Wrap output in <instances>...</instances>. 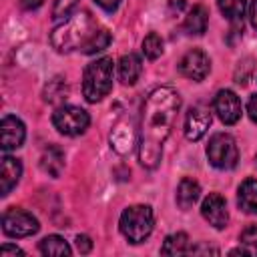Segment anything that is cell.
Returning <instances> with one entry per match:
<instances>
[{
	"label": "cell",
	"mask_w": 257,
	"mask_h": 257,
	"mask_svg": "<svg viewBox=\"0 0 257 257\" xmlns=\"http://www.w3.org/2000/svg\"><path fill=\"white\" fill-rule=\"evenodd\" d=\"M110 145H112V149H114L116 153H120V155H124L126 151H131V145H133V135H131V131H126L122 124H118V126L112 131V135H110Z\"/></svg>",
	"instance_id": "23"
},
{
	"label": "cell",
	"mask_w": 257,
	"mask_h": 257,
	"mask_svg": "<svg viewBox=\"0 0 257 257\" xmlns=\"http://www.w3.org/2000/svg\"><path fill=\"white\" fill-rule=\"evenodd\" d=\"M38 247H40V253H42V255H52V257H68V255L72 253L70 245H68L62 237H58V235H48V237H44Z\"/></svg>",
	"instance_id": "20"
},
{
	"label": "cell",
	"mask_w": 257,
	"mask_h": 257,
	"mask_svg": "<svg viewBox=\"0 0 257 257\" xmlns=\"http://www.w3.org/2000/svg\"><path fill=\"white\" fill-rule=\"evenodd\" d=\"M20 175H22L20 161L14 159V157L4 155L2 157V167H0V195L2 197H6L16 187V183L20 181Z\"/></svg>",
	"instance_id": "13"
},
{
	"label": "cell",
	"mask_w": 257,
	"mask_h": 257,
	"mask_svg": "<svg viewBox=\"0 0 257 257\" xmlns=\"http://www.w3.org/2000/svg\"><path fill=\"white\" fill-rule=\"evenodd\" d=\"M102 10H106V12H114L116 10V6L120 4V0H94Z\"/></svg>",
	"instance_id": "31"
},
{
	"label": "cell",
	"mask_w": 257,
	"mask_h": 257,
	"mask_svg": "<svg viewBox=\"0 0 257 257\" xmlns=\"http://www.w3.org/2000/svg\"><path fill=\"white\" fill-rule=\"evenodd\" d=\"M185 8V0H169V12L171 14H179Z\"/></svg>",
	"instance_id": "33"
},
{
	"label": "cell",
	"mask_w": 257,
	"mask_h": 257,
	"mask_svg": "<svg viewBox=\"0 0 257 257\" xmlns=\"http://www.w3.org/2000/svg\"><path fill=\"white\" fill-rule=\"evenodd\" d=\"M78 0H56L52 8V18H64L70 16V12L76 8Z\"/></svg>",
	"instance_id": "26"
},
{
	"label": "cell",
	"mask_w": 257,
	"mask_h": 257,
	"mask_svg": "<svg viewBox=\"0 0 257 257\" xmlns=\"http://www.w3.org/2000/svg\"><path fill=\"white\" fill-rule=\"evenodd\" d=\"M98 24L90 16V12H78L72 14L68 20H64L60 26H56L50 34V42L58 52H72V50H84L90 40L98 32Z\"/></svg>",
	"instance_id": "2"
},
{
	"label": "cell",
	"mask_w": 257,
	"mask_h": 257,
	"mask_svg": "<svg viewBox=\"0 0 257 257\" xmlns=\"http://www.w3.org/2000/svg\"><path fill=\"white\" fill-rule=\"evenodd\" d=\"M76 249H78L80 253H88V251L92 249L90 237H88V235H78V237H76Z\"/></svg>",
	"instance_id": "28"
},
{
	"label": "cell",
	"mask_w": 257,
	"mask_h": 257,
	"mask_svg": "<svg viewBox=\"0 0 257 257\" xmlns=\"http://www.w3.org/2000/svg\"><path fill=\"white\" fill-rule=\"evenodd\" d=\"M207 159L215 169H233L239 161L235 139L227 133H215L207 145Z\"/></svg>",
	"instance_id": "5"
},
{
	"label": "cell",
	"mask_w": 257,
	"mask_h": 257,
	"mask_svg": "<svg viewBox=\"0 0 257 257\" xmlns=\"http://www.w3.org/2000/svg\"><path fill=\"white\" fill-rule=\"evenodd\" d=\"M20 2V6L24 8V10H36L44 0H18Z\"/></svg>",
	"instance_id": "34"
},
{
	"label": "cell",
	"mask_w": 257,
	"mask_h": 257,
	"mask_svg": "<svg viewBox=\"0 0 257 257\" xmlns=\"http://www.w3.org/2000/svg\"><path fill=\"white\" fill-rule=\"evenodd\" d=\"M201 215L203 219L213 225L215 229H225L229 223V213H227V203L219 193H209L201 205Z\"/></svg>",
	"instance_id": "11"
},
{
	"label": "cell",
	"mask_w": 257,
	"mask_h": 257,
	"mask_svg": "<svg viewBox=\"0 0 257 257\" xmlns=\"http://www.w3.org/2000/svg\"><path fill=\"white\" fill-rule=\"evenodd\" d=\"M237 203L241 211L249 215H257V179H245L239 185Z\"/></svg>",
	"instance_id": "16"
},
{
	"label": "cell",
	"mask_w": 257,
	"mask_h": 257,
	"mask_svg": "<svg viewBox=\"0 0 257 257\" xmlns=\"http://www.w3.org/2000/svg\"><path fill=\"white\" fill-rule=\"evenodd\" d=\"M143 54L149 60H157L163 54V38L157 32H151V34L145 36V40H143Z\"/></svg>",
	"instance_id": "24"
},
{
	"label": "cell",
	"mask_w": 257,
	"mask_h": 257,
	"mask_svg": "<svg viewBox=\"0 0 257 257\" xmlns=\"http://www.w3.org/2000/svg\"><path fill=\"white\" fill-rule=\"evenodd\" d=\"M221 14L231 22H241L245 14V0H217Z\"/></svg>",
	"instance_id": "22"
},
{
	"label": "cell",
	"mask_w": 257,
	"mask_h": 257,
	"mask_svg": "<svg viewBox=\"0 0 257 257\" xmlns=\"http://www.w3.org/2000/svg\"><path fill=\"white\" fill-rule=\"evenodd\" d=\"M209 126H211V112H209V108H205L201 104L191 106L189 112H187V118H185V137L189 141H199V139L205 137Z\"/></svg>",
	"instance_id": "12"
},
{
	"label": "cell",
	"mask_w": 257,
	"mask_h": 257,
	"mask_svg": "<svg viewBox=\"0 0 257 257\" xmlns=\"http://www.w3.org/2000/svg\"><path fill=\"white\" fill-rule=\"evenodd\" d=\"M199 195H201L199 183L195 179H191V177H185L179 183V189H177V205L187 211L199 201Z\"/></svg>",
	"instance_id": "18"
},
{
	"label": "cell",
	"mask_w": 257,
	"mask_h": 257,
	"mask_svg": "<svg viewBox=\"0 0 257 257\" xmlns=\"http://www.w3.org/2000/svg\"><path fill=\"white\" fill-rule=\"evenodd\" d=\"M249 20H251V26L257 30V0H251L249 4Z\"/></svg>",
	"instance_id": "32"
},
{
	"label": "cell",
	"mask_w": 257,
	"mask_h": 257,
	"mask_svg": "<svg viewBox=\"0 0 257 257\" xmlns=\"http://www.w3.org/2000/svg\"><path fill=\"white\" fill-rule=\"evenodd\" d=\"M179 108L181 96L173 86H159L147 96L139 126V161L143 167L155 169L161 163L163 147L171 135Z\"/></svg>",
	"instance_id": "1"
},
{
	"label": "cell",
	"mask_w": 257,
	"mask_h": 257,
	"mask_svg": "<svg viewBox=\"0 0 257 257\" xmlns=\"http://www.w3.org/2000/svg\"><path fill=\"white\" fill-rule=\"evenodd\" d=\"M211 70V60L201 48H191L179 60V72L191 80H203Z\"/></svg>",
	"instance_id": "9"
},
{
	"label": "cell",
	"mask_w": 257,
	"mask_h": 257,
	"mask_svg": "<svg viewBox=\"0 0 257 257\" xmlns=\"http://www.w3.org/2000/svg\"><path fill=\"white\" fill-rule=\"evenodd\" d=\"M52 124L56 126L58 133L66 135V137H78L82 135L88 124H90V116L84 108L80 106H72V104H64L58 106L52 114Z\"/></svg>",
	"instance_id": "6"
},
{
	"label": "cell",
	"mask_w": 257,
	"mask_h": 257,
	"mask_svg": "<svg viewBox=\"0 0 257 257\" xmlns=\"http://www.w3.org/2000/svg\"><path fill=\"white\" fill-rule=\"evenodd\" d=\"M24 139H26L24 122L14 114H6L0 120V147H2V151L8 153L12 149L22 147Z\"/></svg>",
	"instance_id": "10"
},
{
	"label": "cell",
	"mask_w": 257,
	"mask_h": 257,
	"mask_svg": "<svg viewBox=\"0 0 257 257\" xmlns=\"http://www.w3.org/2000/svg\"><path fill=\"white\" fill-rule=\"evenodd\" d=\"M0 255H2V257H8V255H24V251H22L20 247H16V245L4 243V245L0 247Z\"/></svg>",
	"instance_id": "29"
},
{
	"label": "cell",
	"mask_w": 257,
	"mask_h": 257,
	"mask_svg": "<svg viewBox=\"0 0 257 257\" xmlns=\"http://www.w3.org/2000/svg\"><path fill=\"white\" fill-rule=\"evenodd\" d=\"M155 225V215L149 205H131L122 211L118 227L120 233L128 239V243H143L151 233Z\"/></svg>",
	"instance_id": "4"
},
{
	"label": "cell",
	"mask_w": 257,
	"mask_h": 257,
	"mask_svg": "<svg viewBox=\"0 0 257 257\" xmlns=\"http://www.w3.org/2000/svg\"><path fill=\"white\" fill-rule=\"evenodd\" d=\"M247 114H249V118L253 122H257V94H253L249 98V102H247Z\"/></svg>",
	"instance_id": "30"
},
{
	"label": "cell",
	"mask_w": 257,
	"mask_h": 257,
	"mask_svg": "<svg viewBox=\"0 0 257 257\" xmlns=\"http://www.w3.org/2000/svg\"><path fill=\"white\" fill-rule=\"evenodd\" d=\"M241 241L245 245H257V225H249L243 233H241Z\"/></svg>",
	"instance_id": "27"
},
{
	"label": "cell",
	"mask_w": 257,
	"mask_h": 257,
	"mask_svg": "<svg viewBox=\"0 0 257 257\" xmlns=\"http://www.w3.org/2000/svg\"><path fill=\"white\" fill-rule=\"evenodd\" d=\"M118 78L122 84H135L143 72V62L137 54L128 52V54H122L120 60H118Z\"/></svg>",
	"instance_id": "15"
},
{
	"label": "cell",
	"mask_w": 257,
	"mask_h": 257,
	"mask_svg": "<svg viewBox=\"0 0 257 257\" xmlns=\"http://www.w3.org/2000/svg\"><path fill=\"white\" fill-rule=\"evenodd\" d=\"M213 108H215L217 116L221 118V122H225V124H235L243 114V106H241L239 96L227 88H223L215 94Z\"/></svg>",
	"instance_id": "8"
},
{
	"label": "cell",
	"mask_w": 257,
	"mask_h": 257,
	"mask_svg": "<svg viewBox=\"0 0 257 257\" xmlns=\"http://www.w3.org/2000/svg\"><path fill=\"white\" fill-rule=\"evenodd\" d=\"M112 74H114V62L108 56L92 60L82 74V94L88 102L102 100L110 88H112Z\"/></svg>",
	"instance_id": "3"
},
{
	"label": "cell",
	"mask_w": 257,
	"mask_h": 257,
	"mask_svg": "<svg viewBox=\"0 0 257 257\" xmlns=\"http://www.w3.org/2000/svg\"><path fill=\"white\" fill-rule=\"evenodd\" d=\"M40 229L38 225V219L28 213V211H22V209H8L4 215H2V231L4 235L8 237H30L34 235L36 231Z\"/></svg>",
	"instance_id": "7"
},
{
	"label": "cell",
	"mask_w": 257,
	"mask_h": 257,
	"mask_svg": "<svg viewBox=\"0 0 257 257\" xmlns=\"http://www.w3.org/2000/svg\"><path fill=\"white\" fill-rule=\"evenodd\" d=\"M255 253H257V249H255Z\"/></svg>",
	"instance_id": "35"
},
{
	"label": "cell",
	"mask_w": 257,
	"mask_h": 257,
	"mask_svg": "<svg viewBox=\"0 0 257 257\" xmlns=\"http://www.w3.org/2000/svg\"><path fill=\"white\" fill-rule=\"evenodd\" d=\"M108 44H110V32H108V30H104V28H100V30L96 32V36L90 40V44H88L82 52H84V54H94V52L104 50Z\"/></svg>",
	"instance_id": "25"
},
{
	"label": "cell",
	"mask_w": 257,
	"mask_h": 257,
	"mask_svg": "<svg viewBox=\"0 0 257 257\" xmlns=\"http://www.w3.org/2000/svg\"><path fill=\"white\" fill-rule=\"evenodd\" d=\"M161 253H163V255H185V253H191V245H189L187 233L179 231V233L169 235V237L163 241Z\"/></svg>",
	"instance_id": "19"
},
{
	"label": "cell",
	"mask_w": 257,
	"mask_h": 257,
	"mask_svg": "<svg viewBox=\"0 0 257 257\" xmlns=\"http://www.w3.org/2000/svg\"><path fill=\"white\" fill-rule=\"evenodd\" d=\"M207 22H209V12L203 4H197L189 10L185 22H183V28L187 30V34H195V36H201L205 30H207Z\"/></svg>",
	"instance_id": "17"
},
{
	"label": "cell",
	"mask_w": 257,
	"mask_h": 257,
	"mask_svg": "<svg viewBox=\"0 0 257 257\" xmlns=\"http://www.w3.org/2000/svg\"><path fill=\"white\" fill-rule=\"evenodd\" d=\"M40 169L50 175V177H60L62 169H64V153L60 147L56 145H48L44 151H42V157H40Z\"/></svg>",
	"instance_id": "14"
},
{
	"label": "cell",
	"mask_w": 257,
	"mask_h": 257,
	"mask_svg": "<svg viewBox=\"0 0 257 257\" xmlns=\"http://www.w3.org/2000/svg\"><path fill=\"white\" fill-rule=\"evenodd\" d=\"M66 96H68V84L64 82V78L56 76V78L48 80V84L44 88V100L46 102L56 104V102H62Z\"/></svg>",
	"instance_id": "21"
}]
</instances>
